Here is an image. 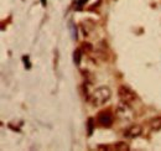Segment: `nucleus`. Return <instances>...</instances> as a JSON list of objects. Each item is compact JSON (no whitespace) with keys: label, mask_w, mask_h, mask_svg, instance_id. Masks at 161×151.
I'll list each match as a JSON object with an SVG mask.
<instances>
[{"label":"nucleus","mask_w":161,"mask_h":151,"mask_svg":"<svg viewBox=\"0 0 161 151\" xmlns=\"http://www.w3.org/2000/svg\"><path fill=\"white\" fill-rule=\"evenodd\" d=\"M41 3H42L43 6H46V0H41Z\"/></svg>","instance_id":"obj_10"},{"label":"nucleus","mask_w":161,"mask_h":151,"mask_svg":"<svg viewBox=\"0 0 161 151\" xmlns=\"http://www.w3.org/2000/svg\"><path fill=\"white\" fill-rule=\"evenodd\" d=\"M98 123L102 126H110L113 123V118L109 112H102L98 115Z\"/></svg>","instance_id":"obj_3"},{"label":"nucleus","mask_w":161,"mask_h":151,"mask_svg":"<svg viewBox=\"0 0 161 151\" xmlns=\"http://www.w3.org/2000/svg\"><path fill=\"white\" fill-rule=\"evenodd\" d=\"M71 31H72V37L75 38H77V30H76V26L75 25H71Z\"/></svg>","instance_id":"obj_8"},{"label":"nucleus","mask_w":161,"mask_h":151,"mask_svg":"<svg viewBox=\"0 0 161 151\" xmlns=\"http://www.w3.org/2000/svg\"><path fill=\"white\" fill-rule=\"evenodd\" d=\"M109 98H110V91H109V88H107V87H99L92 94V103L94 105H102L105 102H108Z\"/></svg>","instance_id":"obj_1"},{"label":"nucleus","mask_w":161,"mask_h":151,"mask_svg":"<svg viewBox=\"0 0 161 151\" xmlns=\"http://www.w3.org/2000/svg\"><path fill=\"white\" fill-rule=\"evenodd\" d=\"M141 134V126L140 125H133V126H130L126 131H125V136L126 137H136V136H139Z\"/></svg>","instance_id":"obj_4"},{"label":"nucleus","mask_w":161,"mask_h":151,"mask_svg":"<svg viewBox=\"0 0 161 151\" xmlns=\"http://www.w3.org/2000/svg\"><path fill=\"white\" fill-rule=\"evenodd\" d=\"M80 57H82V52H80V50H77V51H75V57H73V59H75V63H76L77 66H80Z\"/></svg>","instance_id":"obj_6"},{"label":"nucleus","mask_w":161,"mask_h":151,"mask_svg":"<svg viewBox=\"0 0 161 151\" xmlns=\"http://www.w3.org/2000/svg\"><path fill=\"white\" fill-rule=\"evenodd\" d=\"M119 95H120L121 99L124 102H126V103H129V102H131V100L135 99V94L128 87H125V86H123V87L119 88Z\"/></svg>","instance_id":"obj_2"},{"label":"nucleus","mask_w":161,"mask_h":151,"mask_svg":"<svg viewBox=\"0 0 161 151\" xmlns=\"http://www.w3.org/2000/svg\"><path fill=\"white\" fill-rule=\"evenodd\" d=\"M93 123H94L93 119H88V135H92L93 132Z\"/></svg>","instance_id":"obj_7"},{"label":"nucleus","mask_w":161,"mask_h":151,"mask_svg":"<svg viewBox=\"0 0 161 151\" xmlns=\"http://www.w3.org/2000/svg\"><path fill=\"white\" fill-rule=\"evenodd\" d=\"M86 1H87V0H80V1H78V4H77V5H78V9H80V5H83Z\"/></svg>","instance_id":"obj_9"},{"label":"nucleus","mask_w":161,"mask_h":151,"mask_svg":"<svg viewBox=\"0 0 161 151\" xmlns=\"http://www.w3.org/2000/svg\"><path fill=\"white\" fill-rule=\"evenodd\" d=\"M151 128L154 130H160L161 129V118H156L155 120H153L151 123Z\"/></svg>","instance_id":"obj_5"}]
</instances>
